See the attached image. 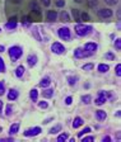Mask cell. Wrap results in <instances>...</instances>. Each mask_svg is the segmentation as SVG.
Segmentation results:
<instances>
[{"label": "cell", "instance_id": "cell-1", "mask_svg": "<svg viewBox=\"0 0 121 142\" xmlns=\"http://www.w3.org/2000/svg\"><path fill=\"white\" fill-rule=\"evenodd\" d=\"M74 31L78 36H80V37H84V36H87V34H89L92 31V27L91 26H87V24H80V23H78L75 26V28H74Z\"/></svg>", "mask_w": 121, "mask_h": 142}, {"label": "cell", "instance_id": "cell-2", "mask_svg": "<svg viewBox=\"0 0 121 142\" xmlns=\"http://www.w3.org/2000/svg\"><path fill=\"white\" fill-rule=\"evenodd\" d=\"M8 52H9V57H10L12 61L14 62V61H17V60L22 56L23 49L19 47V46H13V47H10L9 49H8Z\"/></svg>", "mask_w": 121, "mask_h": 142}, {"label": "cell", "instance_id": "cell-3", "mask_svg": "<svg viewBox=\"0 0 121 142\" xmlns=\"http://www.w3.org/2000/svg\"><path fill=\"white\" fill-rule=\"evenodd\" d=\"M58 34H59V37H60L61 39H64V41H69V39L72 38L70 29H69L68 27H61L60 29L58 31Z\"/></svg>", "mask_w": 121, "mask_h": 142}, {"label": "cell", "instance_id": "cell-4", "mask_svg": "<svg viewBox=\"0 0 121 142\" xmlns=\"http://www.w3.org/2000/svg\"><path fill=\"white\" fill-rule=\"evenodd\" d=\"M51 51L54 53H56V55H62V53H65V47L61 45L60 42H54L52 46H51Z\"/></svg>", "mask_w": 121, "mask_h": 142}, {"label": "cell", "instance_id": "cell-5", "mask_svg": "<svg viewBox=\"0 0 121 142\" xmlns=\"http://www.w3.org/2000/svg\"><path fill=\"white\" fill-rule=\"evenodd\" d=\"M107 102V98H106V93L105 91H98V98L94 100V103L97 104V105H103L105 103Z\"/></svg>", "mask_w": 121, "mask_h": 142}, {"label": "cell", "instance_id": "cell-6", "mask_svg": "<svg viewBox=\"0 0 121 142\" xmlns=\"http://www.w3.org/2000/svg\"><path fill=\"white\" fill-rule=\"evenodd\" d=\"M41 133V128L40 127H33V128H30L24 132V136L26 137H32V136H37Z\"/></svg>", "mask_w": 121, "mask_h": 142}, {"label": "cell", "instance_id": "cell-7", "mask_svg": "<svg viewBox=\"0 0 121 142\" xmlns=\"http://www.w3.org/2000/svg\"><path fill=\"white\" fill-rule=\"evenodd\" d=\"M112 10L111 9H99L98 10V16L102 18V19H106V18H111L112 16Z\"/></svg>", "mask_w": 121, "mask_h": 142}, {"label": "cell", "instance_id": "cell-8", "mask_svg": "<svg viewBox=\"0 0 121 142\" xmlns=\"http://www.w3.org/2000/svg\"><path fill=\"white\" fill-rule=\"evenodd\" d=\"M86 52H88V53H93L96 49H97V45L94 43V42H87L86 45H84V48H83Z\"/></svg>", "mask_w": 121, "mask_h": 142}, {"label": "cell", "instance_id": "cell-9", "mask_svg": "<svg viewBox=\"0 0 121 142\" xmlns=\"http://www.w3.org/2000/svg\"><path fill=\"white\" fill-rule=\"evenodd\" d=\"M91 53H88V52H86L83 48H76L75 51H74V56H75L76 59H83V57H87V56H89Z\"/></svg>", "mask_w": 121, "mask_h": 142}, {"label": "cell", "instance_id": "cell-10", "mask_svg": "<svg viewBox=\"0 0 121 142\" xmlns=\"http://www.w3.org/2000/svg\"><path fill=\"white\" fill-rule=\"evenodd\" d=\"M96 118L98 121H105L107 118V113L102 109H98V111H96Z\"/></svg>", "mask_w": 121, "mask_h": 142}, {"label": "cell", "instance_id": "cell-11", "mask_svg": "<svg viewBox=\"0 0 121 142\" xmlns=\"http://www.w3.org/2000/svg\"><path fill=\"white\" fill-rule=\"evenodd\" d=\"M56 18H58V13H56L55 10H48V12H47L46 19H47L48 22H54V20H56Z\"/></svg>", "mask_w": 121, "mask_h": 142}, {"label": "cell", "instance_id": "cell-12", "mask_svg": "<svg viewBox=\"0 0 121 142\" xmlns=\"http://www.w3.org/2000/svg\"><path fill=\"white\" fill-rule=\"evenodd\" d=\"M15 27H17V18H10L9 19V22L5 24V28L6 29H14Z\"/></svg>", "mask_w": 121, "mask_h": 142}, {"label": "cell", "instance_id": "cell-13", "mask_svg": "<svg viewBox=\"0 0 121 142\" xmlns=\"http://www.w3.org/2000/svg\"><path fill=\"white\" fill-rule=\"evenodd\" d=\"M24 71H26V70H24V66H23V65H19V66L15 69V76H17V78H22L23 74H24Z\"/></svg>", "mask_w": 121, "mask_h": 142}, {"label": "cell", "instance_id": "cell-14", "mask_svg": "<svg viewBox=\"0 0 121 142\" xmlns=\"http://www.w3.org/2000/svg\"><path fill=\"white\" fill-rule=\"evenodd\" d=\"M18 98V91L15 89H10L9 93H8V99L9 100H15Z\"/></svg>", "mask_w": 121, "mask_h": 142}, {"label": "cell", "instance_id": "cell-15", "mask_svg": "<svg viewBox=\"0 0 121 142\" xmlns=\"http://www.w3.org/2000/svg\"><path fill=\"white\" fill-rule=\"evenodd\" d=\"M30 8L32 9V12L37 13L38 15L41 14V9H40V6L37 5V3H34V1H33V3H31V4H30Z\"/></svg>", "mask_w": 121, "mask_h": 142}, {"label": "cell", "instance_id": "cell-16", "mask_svg": "<svg viewBox=\"0 0 121 142\" xmlns=\"http://www.w3.org/2000/svg\"><path fill=\"white\" fill-rule=\"evenodd\" d=\"M18 131H19V123H14V124H12L10 126V129H9V135H15V133H18Z\"/></svg>", "mask_w": 121, "mask_h": 142}, {"label": "cell", "instance_id": "cell-17", "mask_svg": "<svg viewBox=\"0 0 121 142\" xmlns=\"http://www.w3.org/2000/svg\"><path fill=\"white\" fill-rule=\"evenodd\" d=\"M27 61H28V65H30V66H34V65L37 63V56H34V55H30V56H28V59H27Z\"/></svg>", "mask_w": 121, "mask_h": 142}, {"label": "cell", "instance_id": "cell-18", "mask_svg": "<svg viewBox=\"0 0 121 142\" xmlns=\"http://www.w3.org/2000/svg\"><path fill=\"white\" fill-rule=\"evenodd\" d=\"M50 84H51V80H50V78H44V79L40 81V86H41V88H47Z\"/></svg>", "mask_w": 121, "mask_h": 142}, {"label": "cell", "instance_id": "cell-19", "mask_svg": "<svg viewBox=\"0 0 121 142\" xmlns=\"http://www.w3.org/2000/svg\"><path fill=\"white\" fill-rule=\"evenodd\" d=\"M83 123H84L83 119H82L80 117H76L75 119H74V122H73V127H74V128H79L80 126H83Z\"/></svg>", "mask_w": 121, "mask_h": 142}, {"label": "cell", "instance_id": "cell-20", "mask_svg": "<svg viewBox=\"0 0 121 142\" xmlns=\"http://www.w3.org/2000/svg\"><path fill=\"white\" fill-rule=\"evenodd\" d=\"M30 96L33 102H37V99H38V91H37L36 89H32L30 91Z\"/></svg>", "mask_w": 121, "mask_h": 142}, {"label": "cell", "instance_id": "cell-21", "mask_svg": "<svg viewBox=\"0 0 121 142\" xmlns=\"http://www.w3.org/2000/svg\"><path fill=\"white\" fill-rule=\"evenodd\" d=\"M42 95H44V98H52L54 90H52V89H46V90L42 91Z\"/></svg>", "mask_w": 121, "mask_h": 142}, {"label": "cell", "instance_id": "cell-22", "mask_svg": "<svg viewBox=\"0 0 121 142\" xmlns=\"http://www.w3.org/2000/svg\"><path fill=\"white\" fill-rule=\"evenodd\" d=\"M108 70H110L108 65H105V63H99V65H98V71H99V72H107Z\"/></svg>", "mask_w": 121, "mask_h": 142}, {"label": "cell", "instance_id": "cell-23", "mask_svg": "<svg viewBox=\"0 0 121 142\" xmlns=\"http://www.w3.org/2000/svg\"><path fill=\"white\" fill-rule=\"evenodd\" d=\"M61 131V124H56L55 127H52L51 129H50V133L51 135H56V133H59Z\"/></svg>", "mask_w": 121, "mask_h": 142}, {"label": "cell", "instance_id": "cell-24", "mask_svg": "<svg viewBox=\"0 0 121 142\" xmlns=\"http://www.w3.org/2000/svg\"><path fill=\"white\" fill-rule=\"evenodd\" d=\"M82 102H83L84 104H89L92 102V96L91 95H83V96H82Z\"/></svg>", "mask_w": 121, "mask_h": 142}, {"label": "cell", "instance_id": "cell-25", "mask_svg": "<svg viewBox=\"0 0 121 142\" xmlns=\"http://www.w3.org/2000/svg\"><path fill=\"white\" fill-rule=\"evenodd\" d=\"M69 138V135L68 133H61L60 136L58 137V142H64V141H66Z\"/></svg>", "mask_w": 121, "mask_h": 142}, {"label": "cell", "instance_id": "cell-26", "mask_svg": "<svg viewBox=\"0 0 121 142\" xmlns=\"http://www.w3.org/2000/svg\"><path fill=\"white\" fill-rule=\"evenodd\" d=\"M79 19H80V20H84V22H88L91 18H89V15H88L87 13H84V12H83L82 14H79Z\"/></svg>", "mask_w": 121, "mask_h": 142}, {"label": "cell", "instance_id": "cell-27", "mask_svg": "<svg viewBox=\"0 0 121 142\" xmlns=\"http://www.w3.org/2000/svg\"><path fill=\"white\" fill-rule=\"evenodd\" d=\"M91 132V128L89 127H86L83 131H80L79 133H78V137H83V135H87V133H89Z\"/></svg>", "mask_w": 121, "mask_h": 142}, {"label": "cell", "instance_id": "cell-28", "mask_svg": "<svg viewBox=\"0 0 121 142\" xmlns=\"http://www.w3.org/2000/svg\"><path fill=\"white\" fill-rule=\"evenodd\" d=\"M93 67H94V65L93 63H86V65H83V70L84 71H91V70H93Z\"/></svg>", "mask_w": 121, "mask_h": 142}, {"label": "cell", "instance_id": "cell-29", "mask_svg": "<svg viewBox=\"0 0 121 142\" xmlns=\"http://www.w3.org/2000/svg\"><path fill=\"white\" fill-rule=\"evenodd\" d=\"M60 16H61V19L64 20V22H70V18H69V14L66 13V12H62L60 14Z\"/></svg>", "mask_w": 121, "mask_h": 142}, {"label": "cell", "instance_id": "cell-30", "mask_svg": "<svg viewBox=\"0 0 121 142\" xmlns=\"http://www.w3.org/2000/svg\"><path fill=\"white\" fill-rule=\"evenodd\" d=\"M72 13H73V16H74V19L76 22H80V19H79V10L78 9H72Z\"/></svg>", "mask_w": 121, "mask_h": 142}, {"label": "cell", "instance_id": "cell-31", "mask_svg": "<svg viewBox=\"0 0 121 142\" xmlns=\"http://www.w3.org/2000/svg\"><path fill=\"white\" fill-rule=\"evenodd\" d=\"M115 47H116L117 51H120V49H121V39H120V38H117V39L115 41Z\"/></svg>", "mask_w": 121, "mask_h": 142}, {"label": "cell", "instance_id": "cell-32", "mask_svg": "<svg viewBox=\"0 0 121 142\" xmlns=\"http://www.w3.org/2000/svg\"><path fill=\"white\" fill-rule=\"evenodd\" d=\"M5 71V63H4V60L0 57V72H4Z\"/></svg>", "mask_w": 121, "mask_h": 142}, {"label": "cell", "instance_id": "cell-33", "mask_svg": "<svg viewBox=\"0 0 121 142\" xmlns=\"http://www.w3.org/2000/svg\"><path fill=\"white\" fill-rule=\"evenodd\" d=\"M105 59H108V60H115V55L112 52H107L105 55Z\"/></svg>", "mask_w": 121, "mask_h": 142}, {"label": "cell", "instance_id": "cell-34", "mask_svg": "<svg viewBox=\"0 0 121 142\" xmlns=\"http://www.w3.org/2000/svg\"><path fill=\"white\" fill-rule=\"evenodd\" d=\"M68 82H69V85H75L76 78H72V76H69V78H68Z\"/></svg>", "mask_w": 121, "mask_h": 142}, {"label": "cell", "instance_id": "cell-35", "mask_svg": "<svg viewBox=\"0 0 121 142\" xmlns=\"http://www.w3.org/2000/svg\"><path fill=\"white\" fill-rule=\"evenodd\" d=\"M38 107L42 108V109H46V108L48 107V104H47V102H40V103H38Z\"/></svg>", "mask_w": 121, "mask_h": 142}, {"label": "cell", "instance_id": "cell-36", "mask_svg": "<svg viewBox=\"0 0 121 142\" xmlns=\"http://www.w3.org/2000/svg\"><path fill=\"white\" fill-rule=\"evenodd\" d=\"M91 141H94V137L93 136H88V137L82 138V142H91Z\"/></svg>", "mask_w": 121, "mask_h": 142}, {"label": "cell", "instance_id": "cell-37", "mask_svg": "<svg viewBox=\"0 0 121 142\" xmlns=\"http://www.w3.org/2000/svg\"><path fill=\"white\" fill-rule=\"evenodd\" d=\"M117 1L119 0H105V3L108 5H115V4H117Z\"/></svg>", "mask_w": 121, "mask_h": 142}, {"label": "cell", "instance_id": "cell-38", "mask_svg": "<svg viewBox=\"0 0 121 142\" xmlns=\"http://www.w3.org/2000/svg\"><path fill=\"white\" fill-rule=\"evenodd\" d=\"M116 75H117V76H120L121 75V65L120 63L116 65Z\"/></svg>", "mask_w": 121, "mask_h": 142}, {"label": "cell", "instance_id": "cell-39", "mask_svg": "<svg viewBox=\"0 0 121 142\" xmlns=\"http://www.w3.org/2000/svg\"><path fill=\"white\" fill-rule=\"evenodd\" d=\"M72 102H73V98H72V96H68V98L65 99V104H66V105H70Z\"/></svg>", "mask_w": 121, "mask_h": 142}, {"label": "cell", "instance_id": "cell-40", "mask_svg": "<svg viewBox=\"0 0 121 142\" xmlns=\"http://www.w3.org/2000/svg\"><path fill=\"white\" fill-rule=\"evenodd\" d=\"M5 114H6V115H10V114H12V105H8V107H6Z\"/></svg>", "mask_w": 121, "mask_h": 142}, {"label": "cell", "instance_id": "cell-41", "mask_svg": "<svg viewBox=\"0 0 121 142\" xmlns=\"http://www.w3.org/2000/svg\"><path fill=\"white\" fill-rule=\"evenodd\" d=\"M56 5H58V6H64V5H65V1H64V0H58V1H56Z\"/></svg>", "mask_w": 121, "mask_h": 142}, {"label": "cell", "instance_id": "cell-42", "mask_svg": "<svg viewBox=\"0 0 121 142\" xmlns=\"http://www.w3.org/2000/svg\"><path fill=\"white\" fill-rule=\"evenodd\" d=\"M4 91H5V89H4V84L0 82V95L4 94Z\"/></svg>", "mask_w": 121, "mask_h": 142}, {"label": "cell", "instance_id": "cell-43", "mask_svg": "<svg viewBox=\"0 0 121 142\" xmlns=\"http://www.w3.org/2000/svg\"><path fill=\"white\" fill-rule=\"evenodd\" d=\"M41 1H42V4H44L45 6H48V5L51 4V1H50V0H41Z\"/></svg>", "mask_w": 121, "mask_h": 142}, {"label": "cell", "instance_id": "cell-44", "mask_svg": "<svg viewBox=\"0 0 121 142\" xmlns=\"http://www.w3.org/2000/svg\"><path fill=\"white\" fill-rule=\"evenodd\" d=\"M110 141H111V138H110L108 136H107V137H105V138H103V142H110Z\"/></svg>", "mask_w": 121, "mask_h": 142}, {"label": "cell", "instance_id": "cell-45", "mask_svg": "<svg viewBox=\"0 0 121 142\" xmlns=\"http://www.w3.org/2000/svg\"><path fill=\"white\" fill-rule=\"evenodd\" d=\"M4 51H5V48H4V46H1V45H0V52H4Z\"/></svg>", "mask_w": 121, "mask_h": 142}, {"label": "cell", "instance_id": "cell-46", "mask_svg": "<svg viewBox=\"0 0 121 142\" xmlns=\"http://www.w3.org/2000/svg\"><path fill=\"white\" fill-rule=\"evenodd\" d=\"M12 1H13V3H15V4H19L22 0H12Z\"/></svg>", "mask_w": 121, "mask_h": 142}, {"label": "cell", "instance_id": "cell-47", "mask_svg": "<svg viewBox=\"0 0 121 142\" xmlns=\"http://www.w3.org/2000/svg\"><path fill=\"white\" fill-rule=\"evenodd\" d=\"M97 3V0H91V5H93V4H96Z\"/></svg>", "mask_w": 121, "mask_h": 142}, {"label": "cell", "instance_id": "cell-48", "mask_svg": "<svg viewBox=\"0 0 121 142\" xmlns=\"http://www.w3.org/2000/svg\"><path fill=\"white\" fill-rule=\"evenodd\" d=\"M1 109H3V102L0 100V111H1Z\"/></svg>", "mask_w": 121, "mask_h": 142}, {"label": "cell", "instance_id": "cell-49", "mask_svg": "<svg viewBox=\"0 0 121 142\" xmlns=\"http://www.w3.org/2000/svg\"><path fill=\"white\" fill-rule=\"evenodd\" d=\"M74 1H76V3H79V4H80V3H82L83 0H74Z\"/></svg>", "mask_w": 121, "mask_h": 142}, {"label": "cell", "instance_id": "cell-50", "mask_svg": "<svg viewBox=\"0 0 121 142\" xmlns=\"http://www.w3.org/2000/svg\"><path fill=\"white\" fill-rule=\"evenodd\" d=\"M0 31H1V29H0Z\"/></svg>", "mask_w": 121, "mask_h": 142}]
</instances>
